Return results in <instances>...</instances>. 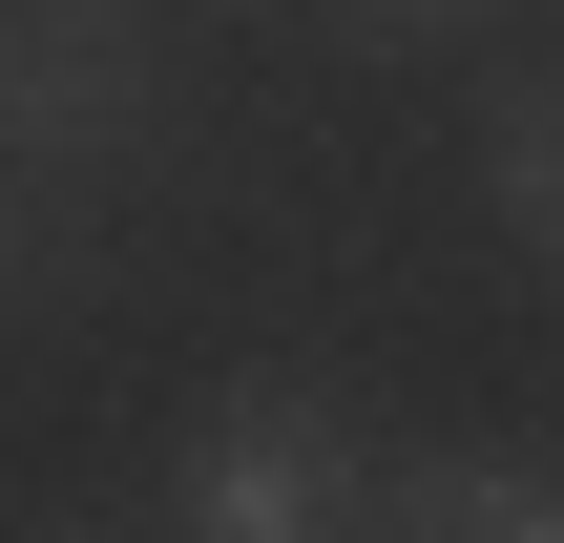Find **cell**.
I'll use <instances>...</instances> for the list:
<instances>
[{"label": "cell", "instance_id": "6da1fadb", "mask_svg": "<svg viewBox=\"0 0 564 543\" xmlns=\"http://www.w3.org/2000/svg\"><path fill=\"white\" fill-rule=\"evenodd\" d=\"M335 523H377V481H356L314 377H230L167 439V543H335Z\"/></svg>", "mask_w": 564, "mask_h": 543}, {"label": "cell", "instance_id": "7a4b0ae2", "mask_svg": "<svg viewBox=\"0 0 564 543\" xmlns=\"http://www.w3.org/2000/svg\"><path fill=\"white\" fill-rule=\"evenodd\" d=\"M167 126V42H147V0H0V167H105V146H147Z\"/></svg>", "mask_w": 564, "mask_h": 543}, {"label": "cell", "instance_id": "3957f363", "mask_svg": "<svg viewBox=\"0 0 564 543\" xmlns=\"http://www.w3.org/2000/svg\"><path fill=\"white\" fill-rule=\"evenodd\" d=\"M377 543H564V481L544 460H398Z\"/></svg>", "mask_w": 564, "mask_h": 543}, {"label": "cell", "instance_id": "277c9868", "mask_svg": "<svg viewBox=\"0 0 564 543\" xmlns=\"http://www.w3.org/2000/svg\"><path fill=\"white\" fill-rule=\"evenodd\" d=\"M481 188H502V230L564 272V84H502L481 105Z\"/></svg>", "mask_w": 564, "mask_h": 543}, {"label": "cell", "instance_id": "5b68a950", "mask_svg": "<svg viewBox=\"0 0 564 543\" xmlns=\"http://www.w3.org/2000/svg\"><path fill=\"white\" fill-rule=\"evenodd\" d=\"M63 293H84V209H63V167H0V335Z\"/></svg>", "mask_w": 564, "mask_h": 543}, {"label": "cell", "instance_id": "8992f818", "mask_svg": "<svg viewBox=\"0 0 564 543\" xmlns=\"http://www.w3.org/2000/svg\"><path fill=\"white\" fill-rule=\"evenodd\" d=\"M314 21H335V42H460L481 0H314Z\"/></svg>", "mask_w": 564, "mask_h": 543}, {"label": "cell", "instance_id": "52a82bcc", "mask_svg": "<svg viewBox=\"0 0 564 543\" xmlns=\"http://www.w3.org/2000/svg\"><path fill=\"white\" fill-rule=\"evenodd\" d=\"M0 543H21V523H0Z\"/></svg>", "mask_w": 564, "mask_h": 543}]
</instances>
